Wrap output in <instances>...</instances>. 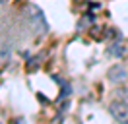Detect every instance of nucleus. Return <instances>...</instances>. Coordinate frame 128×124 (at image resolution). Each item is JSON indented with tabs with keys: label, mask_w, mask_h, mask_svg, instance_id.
<instances>
[{
	"label": "nucleus",
	"mask_w": 128,
	"mask_h": 124,
	"mask_svg": "<svg viewBox=\"0 0 128 124\" xmlns=\"http://www.w3.org/2000/svg\"><path fill=\"white\" fill-rule=\"evenodd\" d=\"M107 76H109V80H111L112 84H120V82L126 80V68H122L120 64H114V66L109 68Z\"/></svg>",
	"instance_id": "3"
},
{
	"label": "nucleus",
	"mask_w": 128,
	"mask_h": 124,
	"mask_svg": "<svg viewBox=\"0 0 128 124\" xmlns=\"http://www.w3.org/2000/svg\"><path fill=\"white\" fill-rule=\"evenodd\" d=\"M29 20H31V25L33 29H37V33H47L48 31V23L45 20L43 12L39 10V6H29Z\"/></svg>",
	"instance_id": "1"
},
{
	"label": "nucleus",
	"mask_w": 128,
	"mask_h": 124,
	"mask_svg": "<svg viewBox=\"0 0 128 124\" xmlns=\"http://www.w3.org/2000/svg\"><path fill=\"white\" fill-rule=\"evenodd\" d=\"M124 50H126V46L122 45L120 41H114V43H111V46L107 48V54H109V56H114V58H120V56L124 54Z\"/></svg>",
	"instance_id": "4"
},
{
	"label": "nucleus",
	"mask_w": 128,
	"mask_h": 124,
	"mask_svg": "<svg viewBox=\"0 0 128 124\" xmlns=\"http://www.w3.org/2000/svg\"><path fill=\"white\" fill-rule=\"evenodd\" d=\"M107 35H109V37H118L116 29H107Z\"/></svg>",
	"instance_id": "8"
},
{
	"label": "nucleus",
	"mask_w": 128,
	"mask_h": 124,
	"mask_svg": "<svg viewBox=\"0 0 128 124\" xmlns=\"http://www.w3.org/2000/svg\"><path fill=\"white\" fill-rule=\"evenodd\" d=\"M116 95L120 97V101H122V103H128V91H126V89H118V91H116Z\"/></svg>",
	"instance_id": "7"
},
{
	"label": "nucleus",
	"mask_w": 128,
	"mask_h": 124,
	"mask_svg": "<svg viewBox=\"0 0 128 124\" xmlns=\"http://www.w3.org/2000/svg\"><path fill=\"white\" fill-rule=\"evenodd\" d=\"M37 60H39V58H31V60L27 62V72H35V70L39 68V64H37Z\"/></svg>",
	"instance_id": "6"
},
{
	"label": "nucleus",
	"mask_w": 128,
	"mask_h": 124,
	"mask_svg": "<svg viewBox=\"0 0 128 124\" xmlns=\"http://www.w3.org/2000/svg\"><path fill=\"white\" fill-rule=\"evenodd\" d=\"M109 110H111V114L114 116L120 124H128V103L112 101L111 105H109Z\"/></svg>",
	"instance_id": "2"
},
{
	"label": "nucleus",
	"mask_w": 128,
	"mask_h": 124,
	"mask_svg": "<svg viewBox=\"0 0 128 124\" xmlns=\"http://www.w3.org/2000/svg\"><path fill=\"white\" fill-rule=\"evenodd\" d=\"M10 56H12V54H10V48L2 46V48H0V68L6 66V64L10 62Z\"/></svg>",
	"instance_id": "5"
}]
</instances>
